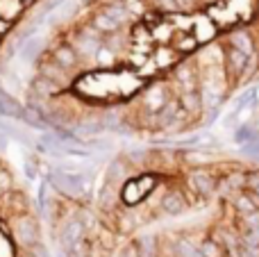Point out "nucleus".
<instances>
[{"mask_svg":"<svg viewBox=\"0 0 259 257\" xmlns=\"http://www.w3.org/2000/svg\"><path fill=\"white\" fill-rule=\"evenodd\" d=\"M100 46H103V34L98 30H94V27L77 34V39L73 41V48H75V53L80 57H94Z\"/></svg>","mask_w":259,"mask_h":257,"instance_id":"1","label":"nucleus"},{"mask_svg":"<svg viewBox=\"0 0 259 257\" xmlns=\"http://www.w3.org/2000/svg\"><path fill=\"white\" fill-rule=\"evenodd\" d=\"M223 62H225V71L230 73V77H239V75H243V71L248 68L250 57H248L246 53H241V50L228 46V50H225V55H223Z\"/></svg>","mask_w":259,"mask_h":257,"instance_id":"2","label":"nucleus"},{"mask_svg":"<svg viewBox=\"0 0 259 257\" xmlns=\"http://www.w3.org/2000/svg\"><path fill=\"white\" fill-rule=\"evenodd\" d=\"M152 187H155V178H141V180L127 182L125 189H123V200H125V203H137V200H141Z\"/></svg>","mask_w":259,"mask_h":257,"instance_id":"3","label":"nucleus"},{"mask_svg":"<svg viewBox=\"0 0 259 257\" xmlns=\"http://www.w3.org/2000/svg\"><path fill=\"white\" fill-rule=\"evenodd\" d=\"M189 185H191V189L196 191V194L209 196L216 187V180L207 171H191L189 173Z\"/></svg>","mask_w":259,"mask_h":257,"instance_id":"4","label":"nucleus"},{"mask_svg":"<svg viewBox=\"0 0 259 257\" xmlns=\"http://www.w3.org/2000/svg\"><path fill=\"white\" fill-rule=\"evenodd\" d=\"M77 59H80V55H77L75 48H73V46H68V44H64V46H59V48H55V53H53V62L59 64L62 68H66V71L75 68Z\"/></svg>","mask_w":259,"mask_h":257,"instance_id":"5","label":"nucleus"},{"mask_svg":"<svg viewBox=\"0 0 259 257\" xmlns=\"http://www.w3.org/2000/svg\"><path fill=\"white\" fill-rule=\"evenodd\" d=\"M82 232H84V226L80 221H71L66 228H64V246H66L71 253H77V246H80V239H82Z\"/></svg>","mask_w":259,"mask_h":257,"instance_id":"6","label":"nucleus"},{"mask_svg":"<svg viewBox=\"0 0 259 257\" xmlns=\"http://www.w3.org/2000/svg\"><path fill=\"white\" fill-rule=\"evenodd\" d=\"M143 103H146V107L150 109V112L159 114L161 107L168 103V94H166L164 87H152V89H148V94H146V98H143Z\"/></svg>","mask_w":259,"mask_h":257,"instance_id":"7","label":"nucleus"},{"mask_svg":"<svg viewBox=\"0 0 259 257\" xmlns=\"http://www.w3.org/2000/svg\"><path fill=\"white\" fill-rule=\"evenodd\" d=\"M228 46H232V48L246 53L248 57L255 55V41H252V36L248 34V32H232V34L228 36Z\"/></svg>","mask_w":259,"mask_h":257,"instance_id":"8","label":"nucleus"},{"mask_svg":"<svg viewBox=\"0 0 259 257\" xmlns=\"http://www.w3.org/2000/svg\"><path fill=\"white\" fill-rule=\"evenodd\" d=\"M14 228H16L18 239H21L25 246L36 244V226H34V221H32V219H18Z\"/></svg>","mask_w":259,"mask_h":257,"instance_id":"9","label":"nucleus"},{"mask_svg":"<svg viewBox=\"0 0 259 257\" xmlns=\"http://www.w3.org/2000/svg\"><path fill=\"white\" fill-rule=\"evenodd\" d=\"M91 27H94V30H98L100 34H114V32L121 30V23L114 21L109 14L100 12V14H96V16H94V21H91Z\"/></svg>","mask_w":259,"mask_h":257,"instance_id":"10","label":"nucleus"},{"mask_svg":"<svg viewBox=\"0 0 259 257\" xmlns=\"http://www.w3.org/2000/svg\"><path fill=\"white\" fill-rule=\"evenodd\" d=\"M178 100H180V105H182V109L187 114H198V112H200V107H202V96H200V91H198V89L182 91Z\"/></svg>","mask_w":259,"mask_h":257,"instance_id":"11","label":"nucleus"},{"mask_svg":"<svg viewBox=\"0 0 259 257\" xmlns=\"http://www.w3.org/2000/svg\"><path fill=\"white\" fill-rule=\"evenodd\" d=\"M175 82L182 87V91L198 89V77H196V73H193L189 66H180L178 71H175Z\"/></svg>","mask_w":259,"mask_h":257,"instance_id":"12","label":"nucleus"},{"mask_svg":"<svg viewBox=\"0 0 259 257\" xmlns=\"http://www.w3.org/2000/svg\"><path fill=\"white\" fill-rule=\"evenodd\" d=\"M161 207H164V212H168V214H180V212H184V209H187V200L182 198V194L170 191V194L164 196Z\"/></svg>","mask_w":259,"mask_h":257,"instance_id":"13","label":"nucleus"},{"mask_svg":"<svg viewBox=\"0 0 259 257\" xmlns=\"http://www.w3.org/2000/svg\"><path fill=\"white\" fill-rule=\"evenodd\" d=\"M94 59H96V64H98L100 68H109V66H114V64H116V50H114L112 46L103 44L98 50H96Z\"/></svg>","mask_w":259,"mask_h":257,"instance_id":"14","label":"nucleus"},{"mask_svg":"<svg viewBox=\"0 0 259 257\" xmlns=\"http://www.w3.org/2000/svg\"><path fill=\"white\" fill-rule=\"evenodd\" d=\"M34 91L41 96H55V94H59V84L53 82L50 77L41 75V77H36V82H34Z\"/></svg>","mask_w":259,"mask_h":257,"instance_id":"15","label":"nucleus"},{"mask_svg":"<svg viewBox=\"0 0 259 257\" xmlns=\"http://www.w3.org/2000/svg\"><path fill=\"white\" fill-rule=\"evenodd\" d=\"M175 50H180V53H184V50H193L198 46V39L193 34H180L178 39H175Z\"/></svg>","mask_w":259,"mask_h":257,"instance_id":"16","label":"nucleus"},{"mask_svg":"<svg viewBox=\"0 0 259 257\" xmlns=\"http://www.w3.org/2000/svg\"><path fill=\"white\" fill-rule=\"evenodd\" d=\"M237 209L243 214H252L255 209H259V200H250L248 196H241V198H237Z\"/></svg>","mask_w":259,"mask_h":257,"instance_id":"17","label":"nucleus"},{"mask_svg":"<svg viewBox=\"0 0 259 257\" xmlns=\"http://www.w3.org/2000/svg\"><path fill=\"white\" fill-rule=\"evenodd\" d=\"M200 253L202 257H221V246L216 244V241H211V239H207V241H202V246H200Z\"/></svg>","mask_w":259,"mask_h":257,"instance_id":"18","label":"nucleus"},{"mask_svg":"<svg viewBox=\"0 0 259 257\" xmlns=\"http://www.w3.org/2000/svg\"><path fill=\"white\" fill-rule=\"evenodd\" d=\"M178 250H180V255H182V257H202L200 250H198L193 244H189L187 239L180 241V244H178Z\"/></svg>","mask_w":259,"mask_h":257,"instance_id":"19","label":"nucleus"},{"mask_svg":"<svg viewBox=\"0 0 259 257\" xmlns=\"http://www.w3.org/2000/svg\"><path fill=\"white\" fill-rule=\"evenodd\" d=\"M123 7L127 9L130 16H139V14H143V0H123Z\"/></svg>","mask_w":259,"mask_h":257,"instance_id":"20","label":"nucleus"},{"mask_svg":"<svg viewBox=\"0 0 259 257\" xmlns=\"http://www.w3.org/2000/svg\"><path fill=\"white\" fill-rule=\"evenodd\" d=\"M152 5L157 9H161V12H175V9H180L178 0H152Z\"/></svg>","mask_w":259,"mask_h":257,"instance_id":"21","label":"nucleus"},{"mask_svg":"<svg viewBox=\"0 0 259 257\" xmlns=\"http://www.w3.org/2000/svg\"><path fill=\"white\" fill-rule=\"evenodd\" d=\"M139 246L143 248V257H152V255H155V239H150V237H143V239L139 241Z\"/></svg>","mask_w":259,"mask_h":257,"instance_id":"22","label":"nucleus"},{"mask_svg":"<svg viewBox=\"0 0 259 257\" xmlns=\"http://www.w3.org/2000/svg\"><path fill=\"white\" fill-rule=\"evenodd\" d=\"M184 157H187V162H191V164H205V162H209V155H205V153H187Z\"/></svg>","mask_w":259,"mask_h":257,"instance_id":"23","label":"nucleus"},{"mask_svg":"<svg viewBox=\"0 0 259 257\" xmlns=\"http://www.w3.org/2000/svg\"><path fill=\"white\" fill-rule=\"evenodd\" d=\"M32 246H34V257H50L48 250H46L41 244H32Z\"/></svg>","mask_w":259,"mask_h":257,"instance_id":"24","label":"nucleus"},{"mask_svg":"<svg viewBox=\"0 0 259 257\" xmlns=\"http://www.w3.org/2000/svg\"><path fill=\"white\" fill-rule=\"evenodd\" d=\"M5 146H7V141H5V137H0V150H3Z\"/></svg>","mask_w":259,"mask_h":257,"instance_id":"25","label":"nucleus"},{"mask_svg":"<svg viewBox=\"0 0 259 257\" xmlns=\"http://www.w3.org/2000/svg\"><path fill=\"white\" fill-rule=\"evenodd\" d=\"M18 3H21V5H23V7H27V5H30V3H32V0H18Z\"/></svg>","mask_w":259,"mask_h":257,"instance_id":"26","label":"nucleus"},{"mask_svg":"<svg viewBox=\"0 0 259 257\" xmlns=\"http://www.w3.org/2000/svg\"><path fill=\"white\" fill-rule=\"evenodd\" d=\"M121 257H127V255H121Z\"/></svg>","mask_w":259,"mask_h":257,"instance_id":"27","label":"nucleus"},{"mask_svg":"<svg viewBox=\"0 0 259 257\" xmlns=\"http://www.w3.org/2000/svg\"><path fill=\"white\" fill-rule=\"evenodd\" d=\"M57 257H62V255H57Z\"/></svg>","mask_w":259,"mask_h":257,"instance_id":"28","label":"nucleus"}]
</instances>
